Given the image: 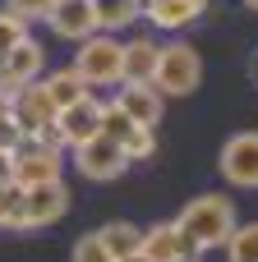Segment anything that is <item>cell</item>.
<instances>
[{
	"mask_svg": "<svg viewBox=\"0 0 258 262\" xmlns=\"http://www.w3.org/2000/svg\"><path fill=\"white\" fill-rule=\"evenodd\" d=\"M148 83L162 97H189L203 83V55L189 41H166V46H157V64H152Z\"/></svg>",
	"mask_w": 258,
	"mask_h": 262,
	"instance_id": "2",
	"label": "cell"
},
{
	"mask_svg": "<svg viewBox=\"0 0 258 262\" xmlns=\"http://www.w3.org/2000/svg\"><path fill=\"white\" fill-rule=\"evenodd\" d=\"M51 5H60V0H5V9H9V14H18L23 23L46 18V14H51Z\"/></svg>",
	"mask_w": 258,
	"mask_h": 262,
	"instance_id": "24",
	"label": "cell"
},
{
	"mask_svg": "<svg viewBox=\"0 0 258 262\" xmlns=\"http://www.w3.org/2000/svg\"><path fill=\"white\" fill-rule=\"evenodd\" d=\"M74 166H78L83 180L106 184V180H120V175L129 170V157H125L106 134H97V138H88L83 147H74Z\"/></svg>",
	"mask_w": 258,
	"mask_h": 262,
	"instance_id": "7",
	"label": "cell"
},
{
	"mask_svg": "<svg viewBox=\"0 0 258 262\" xmlns=\"http://www.w3.org/2000/svg\"><path fill=\"white\" fill-rule=\"evenodd\" d=\"M245 5H249V9H258V0H245Z\"/></svg>",
	"mask_w": 258,
	"mask_h": 262,
	"instance_id": "26",
	"label": "cell"
},
{
	"mask_svg": "<svg viewBox=\"0 0 258 262\" xmlns=\"http://www.w3.org/2000/svg\"><path fill=\"white\" fill-rule=\"evenodd\" d=\"M18 129H14V97L0 92V147H18Z\"/></svg>",
	"mask_w": 258,
	"mask_h": 262,
	"instance_id": "22",
	"label": "cell"
},
{
	"mask_svg": "<svg viewBox=\"0 0 258 262\" xmlns=\"http://www.w3.org/2000/svg\"><path fill=\"white\" fill-rule=\"evenodd\" d=\"M111 106L125 111L134 124H148V129H157L162 115H166V97H162L152 83H120V92H115Z\"/></svg>",
	"mask_w": 258,
	"mask_h": 262,
	"instance_id": "11",
	"label": "cell"
},
{
	"mask_svg": "<svg viewBox=\"0 0 258 262\" xmlns=\"http://www.w3.org/2000/svg\"><path fill=\"white\" fill-rule=\"evenodd\" d=\"M175 226H180V235L199 253H212V249H226V239L240 226V216H235V203L226 193H199V198L185 203V212H180Z\"/></svg>",
	"mask_w": 258,
	"mask_h": 262,
	"instance_id": "1",
	"label": "cell"
},
{
	"mask_svg": "<svg viewBox=\"0 0 258 262\" xmlns=\"http://www.w3.org/2000/svg\"><path fill=\"white\" fill-rule=\"evenodd\" d=\"M42 88L51 92V101H55V111H69L74 101H83V97H92V88L78 78V69L74 64H60V69H51V74H42Z\"/></svg>",
	"mask_w": 258,
	"mask_h": 262,
	"instance_id": "15",
	"label": "cell"
},
{
	"mask_svg": "<svg viewBox=\"0 0 258 262\" xmlns=\"http://www.w3.org/2000/svg\"><path fill=\"white\" fill-rule=\"evenodd\" d=\"M28 37V23L18 18V14H9V9H0V64H5V55L18 46Z\"/></svg>",
	"mask_w": 258,
	"mask_h": 262,
	"instance_id": "21",
	"label": "cell"
},
{
	"mask_svg": "<svg viewBox=\"0 0 258 262\" xmlns=\"http://www.w3.org/2000/svg\"><path fill=\"white\" fill-rule=\"evenodd\" d=\"M226 262H258V221H240L226 239Z\"/></svg>",
	"mask_w": 258,
	"mask_h": 262,
	"instance_id": "19",
	"label": "cell"
},
{
	"mask_svg": "<svg viewBox=\"0 0 258 262\" xmlns=\"http://www.w3.org/2000/svg\"><path fill=\"white\" fill-rule=\"evenodd\" d=\"M217 170L235 189H258V129H240V134H231L222 143Z\"/></svg>",
	"mask_w": 258,
	"mask_h": 262,
	"instance_id": "6",
	"label": "cell"
},
{
	"mask_svg": "<svg viewBox=\"0 0 258 262\" xmlns=\"http://www.w3.org/2000/svg\"><path fill=\"white\" fill-rule=\"evenodd\" d=\"M0 184H14V147H0Z\"/></svg>",
	"mask_w": 258,
	"mask_h": 262,
	"instance_id": "25",
	"label": "cell"
},
{
	"mask_svg": "<svg viewBox=\"0 0 258 262\" xmlns=\"http://www.w3.org/2000/svg\"><path fill=\"white\" fill-rule=\"evenodd\" d=\"M92 235L102 239V249H106L115 262L138 258V249H143V230H138V226H129V221H106V226H102V230H92Z\"/></svg>",
	"mask_w": 258,
	"mask_h": 262,
	"instance_id": "17",
	"label": "cell"
},
{
	"mask_svg": "<svg viewBox=\"0 0 258 262\" xmlns=\"http://www.w3.org/2000/svg\"><path fill=\"white\" fill-rule=\"evenodd\" d=\"M92 9H97V32H111V37L143 18V0H92Z\"/></svg>",
	"mask_w": 258,
	"mask_h": 262,
	"instance_id": "18",
	"label": "cell"
},
{
	"mask_svg": "<svg viewBox=\"0 0 258 262\" xmlns=\"http://www.w3.org/2000/svg\"><path fill=\"white\" fill-rule=\"evenodd\" d=\"M46 28L60 41H88L97 32V9H92V0H60V5H51Z\"/></svg>",
	"mask_w": 258,
	"mask_h": 262,
	"instance_id": "13",
	"label": "cell"
},
{
	"mask_svg": "<svg viewBox=\"0 0 258 262\" xmlns=\"http://www.w3.org/2000/svg\"><path fill=\"white\" fill-rule=\"evenodd\" d=\"M65 175V152L46 147V143H18L14 147V184L18 189H42V184H60Z\"/></svg>",
	"mask_w": 258,
	"mask_h": 262,
	"instance_id": "5",
	"label": "cell"
},
{
	"mask_svg": "<svg viewBox=\"0 0 258 262\" xmlns=\"http://www.w3.org/2000/svg\"><path fill=\"white\" fill-rule=\"evenodd\" d=\"M208 14V0H143V18L162 32H180Z\"/></svg>",
	"mask_w": 258,
	"mask_h": 262,
	"instance_id": "14",
	"label": "cell"
},
{
	"mask_svg": "<svg viewBox=\"0 0 258 262\" xmlns=\"http://www.w3.org/2000/svg\"><path fill=\"white\" fill-rule=\"evenodd\" d=\"M254 74H258V64H254Z\"/></svg>",
	"mask_w": 258,
	"mask_h": 262,
	"instance_id": "28",
	"label": "cell"
},
{
	"mask_svg": "<svg viewBox=\"0 0 258 262\" xmlns=\"http://www.w3.org/2000/svg\"><path fill=\"white\" fill-rule=\"evenodd\" d=\"M120 41L111 32H92L88 41H78V55H74V69L88 88H120Z\"/></svg>",
	"mask_w": 258,
	"mask_h": 262,
	"instance_id": "3",
	"label": "cell"
},
{
	"mask_svg": "<svg viewBox=\"0 0 258 262\" xmlns=\"http://www.w3.org/2000/svg\"><path fill=\"white\" fill-rule=\"evenodd\" d=\"M120 83H148L152 64H157V41L138 37V41H120Z\"/></svg>",
	"mask_w": 258,
	"mask_h": 262,
	"instance_id": "16",
	"label": "cell"
},
{
	"mask_svg": "<svg viewBox=\"0 0 258 262\" xmlns=\"http://www.w3.org/2000/svg\"><path fill=\"white\" fill-rule=\"evenodd\" d=\"M0 230H23V189L0 184Z\"/></svg>",
	"mask_w": 258,
	"mask_h": 262,
	"instance_id": "20",
	"label": "cell"
},
{
	"mask_svg": "<svg viewBox=\"0 0 258 262\" xmlns=\"http://www.w3.org/2000/svg\"><path fill=\"white\" fill-rule=\"evenodd\" d=\"M125 262H143V258H125Z\"/></svg>",
	"mask_w": 258,
	"mask_h": 262,
	"instance_id": "27",
	"label": "cell"
},
{
	"mask_svg": "<svg viewBox=\"0 0 258 262\" xmlns=\"http://www.w3.org/2000/svg\"><path fill=\"white\" fill-rule=\"evenodd\" d=\"M69 212V189L60 184H42V189H23V230H46Z\"/></svg>",
	"mask_w": 258,
	"mask_h": 262,
	"instance_id": "9",
	"label": "cell"
},
{
	"mask_svg": "<svg viewBox=\"0 0 258 262\" xmlns=\"http://www.w3.org/2000/svg\"><path fill=\"white\" fill-rule=\"evenodd\" d=\"M138 258H143V262H194V258H199V249L180 235L175 221H157V226L143 230V249H138Z\"/></svg>",
	"mask_w": 258,
	"mask_h": 262,
	"instance_id": "10",
	"label": "cell"
},
{
	"mask_svg": "<svg viewBox=\"0 0 258 262\" xmlns=\"http://www.w3.org/2000/svg\"><path fill=\"white\" fill-rule=\"evenodd\" d=\"M55 120H60V111H55L51 92L42 88V78H37V83H23V88L14 92V129H18L23 143H37Z\"/></svg>",
	"mask_w": 258,
	"mask_h": 262,
	"instance_id": "4",
	"label": "cell"
},
{
	"mask_svg": "<svg viewBox=\"0 0 258 262\" xmlns=\"http://www.w3.org/2000/svg\"><path fill=\"white\" fill-rule=\"evenodd\" d=\"M102 111H106V101H97V97H83V101H74L69 111H60L55 129H60V138H65L69 152L102 134Z\"/></svg>",
	"mask_w": 258,
	"mask_h": 262,
	"instance_id": "12",
	"label": "cell"
},
{
	"mask_svg": "<svg viewBox=\"0 0 258 262\" xmlns=\"http://www.w3.org/2000/svg\"><path fill=\"white\" fill-rule=\"evenodd\" d=\"M69 262H115V258L102 249V239H97V235H83V239H74V253H69Z\"/></svg>",
	"mask_w": 258,
	"mask_h": 262,
	"instance_id": "23",
	"label": "cell"
},
{
	"mask_svg": "<svg viewBox=\"0 0 258 262\" xmlns=\"http://www.w3.org/2000/svg\"><path fill=\"white\" fill-rule=\"evenodd\" d=\"M46 74V46L42 41H32V37H23L9 55H5V64H0V92H18L23 83H37Z\"/></svg>",
	"mask_w": 258,
	"mask_h": 262,
	"instance_id": "8",
	"label": "cell"
}]
</instances>
